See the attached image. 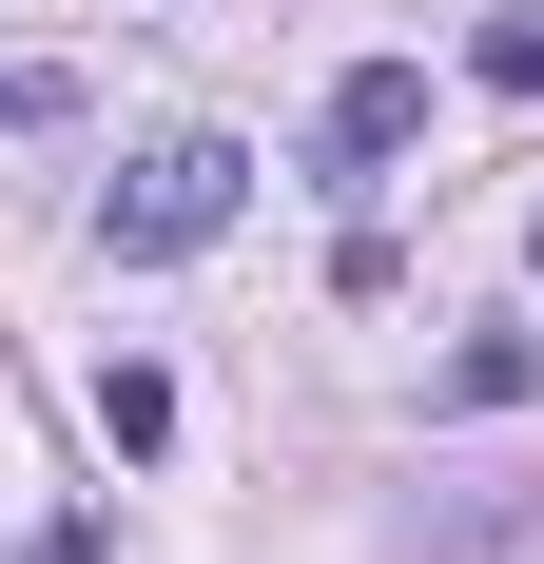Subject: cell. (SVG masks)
Segmentation results:
<instances>
[{
  "label": "cell",
  "instance_id": "obj_1",
  "mask_svg": "<svg viewBox=\"0 0 544 564\" xmlns=\"http://www.w3.org/2000/svg\"><path fill=\"white\" fill-rule=\"evenodd\" d=\"M233 195H253V156H233V137H156V156H117V175H98V253H117V273L215 253V234H233Z\"/></svg>",
  "mask_w": 544,
  "mask_h": 564
},
{
  "label": "cell",
  "instance_id": "obj_2",
  "mask_svg": "<svg viewBox=\"0 0 544 564\" xmlns=\"http://www.w3.org/2000/svg\"><path fill=\"white\" fill-rule=\"evenodd\" d=\"M409 137H428V78H409V58H350V78H330V175H389Z\"/></svg>",
  "mask_w": 544,
  "mask_h": 564
},
{
  "label": "cell",
  "instance_id": "obj_3",
  "mask_svg": "<svg viewBox=\"0 0 544 564\" xmlns=\"http://www.w3.org/2000/svg\"><path fill=\"white\" fill-rule=\"evenodd\" d=\"M98 448H117V467L175 448V370H156V350H98Z\"/></svg>",
  "mask_w": 544,
  "mask_h": 564
},
{
  "label": "cell",
  "instance_id": "obj_4",
  "mask_svg": "<svg viewBox=\"0 0 544 564\" xmlns=\"http://www.w3.org/2000/svg\"><path fill=\"white\" fill-rule=\"evenodd\" d=\"M525 390H544V332H467L428 370V409H525Z\"/></svg>",
  "mask_w": 544,
  "mask_h": 564
},
{
  "label": "cell",
  "instance_id": "obj_5",
  "mask_svg": "<svg viewBox=\"0 0 544 564\" xmlns=\"http://www.w3.org/2000/svg\"><path fill=\"white\" fill-rule=\"evenodd\" d=\"M467 78H487V98H544V0H505L487 40H467Z\"/></svg>",
  "mask_w": 544,
  "mask_h": 564
},
{
  "label": "cell",
  "instance_id": "obj_6",
  "mask_svg": "<svg viewBox=\"0 0 544 564\" xmlns=\"http://www.w3.org/2000/svg\"><path fill=\"white\" fill-rule=\"evenodd\" d=\"M58 117H78V78H58V58H20V78H0V137H58Z\"/></svg>",
  "mask_w": 544,
  "mask_h": 564
}]
</instances>
